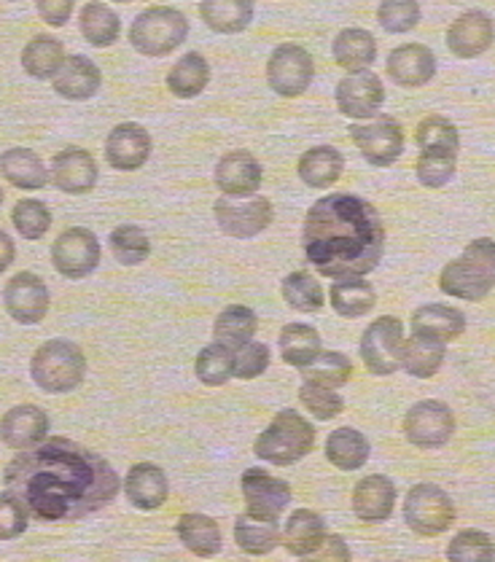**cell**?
Returning a JSON list of instances; mask_svg holds the SVG:
<instances>
[{
	"mask_svg": "<svg viewBox=\"0 0 495 562\" xmlns=\"http://www.w3.org/2000/svg\"><path fill=\"white\" fill-rule=\"evenodd\" d=\"M3 484L38 522H76L103 512L122 490L109 460L63 436L22 450L5 465Z\"/></svg>",
	"mask_w": 495,
	"mask_h": 562,
	"instance_id": "obj_1",
	"label": "cell"
},
{
	"mask_svg": "<svg viewBox=\"0 0 495 562\" xmlns=\"http://www.w3.org/2000/svg\"><path fill=\"white\" fill-rule=\"evenodd\" d=\"M302 245L324 278H363L383 261V218L378 207L348 191L320 196L304 218Z\"/></svg>",
	"mask_w": 495,
	"mask_h": 562,
	"instance_id": "obj_2",
	"label": "cell"
},
{
	"mask_svg": "<svg viewBox=\"0 0 495 562\" xmlns=\"http://www.w3.org/2000/svg\"><path fill=\"white\" fill-rule=\"evenodd\" d=\"M417 181L428 189H441L452 181L461 154V133L445 116H428L417 124Z\"/></svg>",
	"mask_w": 495,
	"mask_h": 562,
	"instance_id": "obj_3",
	"label": "cell"
},
{
	"mask_svg": "<svg viewBox=\"0 0 495 562\" xmlns=\"http://www.w3.org/2000/svg\"><path fill=\"white\" fill-rule=\"evenodd\" d=\"M495 285V243L482 240L469 243L463 256L452 259L441 269L439 289L447 296L463 299V302H480L493 291Z\"/></svg>",
	"mask_w": 495,
	"mask_h": 562,
	"instance_id": "obj_4",
	"label": "cell"
},
{
	"mask_svg": "<svg viewBox=\"0 0 495 562\" xmlns=\"http://www.w3.org/2000/svg\"><path fill=\"white\" fill-rule=\"evenodd\" d=\"M315 447V428L294 409L278 412L275 420L259 434L254 456L272 465H294Z\"/></svg>",
	"mask_w": 495,
	"mask_h": 562,
	"instance_id": "obj_5",
	"label": "cell"
},
{
	"mask_svg": "<svg viewBox=\"0 0 495 562\" xmlns=\"http://www.w3.org/2000/svg\"><path fill=\"white\" fill-rule=\"evenodd\" d=\"M87 358L70 339H49L33 352L30 376L44 393H70L83 382Z\"/></svg>",
	"mask_w": 495,
	"mask_h": 562,
	"instance_id": "obj_6",
	"label": "cell"
},
{
	"mask_svg": "<svg viewBox=\"0 0 495 562\" xmlns=\"http://www.w3.org/2000/svg\"><path fill=\"white\" fill-rule=\"evenodd\" d=\"M189 38V20L170 5L140 11L130 27V41L146 57H167Z\"/></svg>",
	"mask_w": 495,
	"mask_h": 562,
	"instance_id": "obj_7",
	"label": "cell"
},
{
	"mask_svg": "<svg viewBox=\"0 0 495 562\" xmlns=\"http://www.w3.org/2000/svg\"><path fill=\"white\" fill-rule=\"evenodd\" d=\"M404 522L423 538L441 536L455 522V504L439 484L420 482L404 498Z\"/></svg>",
	"mask_w": 495,
	"mask_h": 562,
	"instance_id": "obj_8",
	"label": "cell"
},
{
	"mask_svg": "<svg viewBox=\"0 0 495 562\" xmlns=\"http://www.w3.org/2000/svg\"><path fill=\"white\" fill-rule=\"evenodd\" d=\"M213 211L218 229L235 240L261 235L275 218V207L267 196H221Z\"/></svg>",
	"mask_w": 495,
	"mask_h": 562,
	"instance_id": "obj_9",
	"label": "cell"
},
{
	"mask_svg": "<svg viewBox=\"0 0 495 562\" xmlns=\"http://www.w3.org/2000/svg\"><path fill=\"white\" fill-rule=\"evenodd\" d=\"M404 323L393 315H383L367 326L361 337V361L378 376H391L402 369Z\"/></svg>",
	"mask_w": 495,
	"mask_h": 562,
	"instance_id": "obj_10",
	"label": "cell"
},
{
	"mask_svg": "<svg viewBox=\"0 0 495 562\" xmlns=\"http://www.w3.org/2000/svg\"><path fill=\"white\" fill-rule=\"evenodd\" d=\"M452 434H455V415L437 398L413 404L404 417V436L420 450H439L452 439Z\"/></svg>",
	"mask_w": 495,
	"mask_h": 562,
	"instance_id": "obj_11",
	"label": "cell"
},
{
	"mask_svg": "<svg viewBox=\"0 0 495 562\" xmlns=\"http://www.w3.org/2000/svg\"><path fill=\"white\" fill-rule=\"evenodd\" d=\"M350 137L361 157L374 167H391L404 154L402 124L393 116H374L369 124H356Z\"/></svg>",
	"mask_w": 495,
	"mask_h": 562,
	"instance_id": "obj_12",
	"label": "cell"
},
{
	"mask_svg": "<svg viewBox=\"0 0 495 562\" xmlns=\"http://www.w3.org/2000/svg\"><path fill=\"white\" fill-rule=\"evenodd\" d=\"M100 254L103 250H100L94 232L83 229V226H74V229H65L55 240L52 261H55V269L63 278L81 280L98 269Z\"/></svg>",
	"mask_w": 495,
	"mask_h": 562,
	"instance_id": "obj_13",
	"label": "cell"
},
{
	"mask_svg": "<svg viewBox=\"0 0 495 562\" xmlns=\"http://www.w3.org/2000/svg\"><path fill=\"white\" fill-rule=\"evenodd\" d=\"M315 74V65L310 52L304 46L283 44L272 52L267 63V81L270 89H275L280 98H300L304 89L310 87Z\"/></svg>",
	"mask_w": 495,
	"mask_h": 562,
	"instance_id": "obj_14",
	"label": "cell"
},
{
	"mask_svg": "<svg viewBox=\"0 0 495 562\" xmlns=\"http://www.w3.org/2000/svg\"><path fill=\"white\" fill-rule=\"evenodd\" d=\"M243 498H246V514L259 519H280V514L291 504V484L270 476L261 469H248L243 474Z\"/></svg>",
	"mask_w": 495,
	"mask_h": 562,
	"instance_id": "obj_15",
	"label": "cell"
},
{
	"mask_svg": "<svg viewBox=\"0 0 495 562\" xmlns=\"http://www.w3.org/2000/svg\"><path fill=\"white\" fill-rule=\"evenodd\" d=\"M5 313L22 326H35L49 313V289L33 272H20L3 289Z\"/></svg>",
	"mask_w": 495,
	"mask_h": 562,
	"instance_id": "obj_16",
	"label": "cell"
},
{
	"mask_svg": "<svg viewBox=\"0 0 495 562\" xmlns=\"http://www.w3.org/2000/svg\"><path fill=\"white\" fill-rule=\"evenodd\" d=\"M385 103V89L378 74L358 70L337 83V108L348 119H372Z\"/></svg>",
	"mask_w": 495,
	"mask_h": 562,
	"instance_id": "obj_17",
	"label": "cell"
},
{
	"mask_svg": "<svg viewBox=\"0 0 495 562\" xmlns=\"http://www.w3.org/2000/svg\"><path fill=\"white\" fill-rule=\"evenodd\" d=\"M46 434H49V417L41 406L20 404L5 412L0 420V441L16 452L41 445Z\"/></svg>",
	"mask_w": 495,
	"mask_h": 562,
	"instance_id": "obj_18",
	"label": "cell"
},
{
	"mask_svg": "<svg viewBox=\"0 0 495 562\" xmlns=\"http://www.w3.org/2000/svg\"><path fill=\"white\" fill-rule=\"evenodd\" d=\"M105 157H109V165L113 170H140L148 157H151V135L140 124H119V127L111 130L109 140H105Z\"/></svg>",
	"mask_w": 495,
	"mask_h": 562,
	"instance_id": "obj_19",
	"label": "cell"
},
{
	"mask_svg": "<svg viewBox=\"0 0 495 562\" xmlns=\"http://www.w3.org/2000/svg\"><path fill=\"white\" fill-rule=\"evenodd\" d=\"M98 161L83 148H63L52 159V181L65 194H89L98 183Z\"/></svg>",
	"mask_w": 495,
	"mask_h": 562,
	"instance_id": "obj_20",
	"label": "cell"
},
{
	"mask_svg": "<svg viewBox=\"0 0 495 562\" xmlns=\"http://www.w3.org/2000/svg\"><path fill=\"white\" fill-rule=\"evenodd\" d=\"M495 41V25L485 11H466L447 30V46L455 57L474 59L485 54Z\"/></svg>",
	"mask_w": 495,
	"mask_h": 562,
	"instance_id": "obj_21",
	"label": "cell"
},
{
	"mask_svg": "<svg viewBox=\"0 0 495 562\" xmlns=\"http://www.w3.org/2000/svg\"><path fill=\"white\" fill-rule=\"evenodd\" d=\"M265 172L259 159L248 151H232L218 159L216 187L224 196H254L261 189Z\"/></svg>",
	"mask_w": 495,
	"mask_h": 562,
	"instance_id": "obj_22",
	"label": "cell"
},
{
	"mask_svg": "<svg viewBox=\"0 0 495 562\" xmlns=\"http://www.w3.org/2000/svg\"><path fill=\"white\" fill-rule=\"evenodd\" d=\"M387 76L404 89H415L437 76V57L428 46L404 44L387 54Z\"/></svg>",
	"mask_w": 495,
	"mask_h": 562,
	"instance_id": "obj_23",
	"label": "cell"
},
{
	"mask_svg": "<svg viewBox=\"0 0 495 562\" xmlns=\"http://www.w3.org/2000/svg\"><path fill=\"white\" fill-rule=\"evenodd\" d=\"M124 495L140 512L162 509L167 495H170L167 474L157 463L133 465L127 471V476H124Z\"/></svg>",
	"mask_w": 495,
	"mask_h": 562,
	"instance_id": "obj_24",
	"label": "cell"
},
{
	"mask_svg": "<svg viewBox=\"0 0 495 562\" xmlns=\"http://www.w3.org/2000/svg\"><path fill=\"white\" fill-rule=\"evenodd\" d=\"M52 83H55V92L59 98L89 100L98 94L100 83H103V74H100L98 65L89 57H83V54H68Z\"/></svg>",
	"mask_w": 495,
	"mask_h": 562,
	"instance_id": "obj_25",
	"label": "cell"
},
{
	"mask_svg": "<svg viewBox=\"0 0 495 562\" xmlns=\"http://www.w3.org/2000/svg\"><path fill=\"white\" fill-rule=\"evenodd\" d=\"M396 509V484L383 474L363 476L353 490V512L363 522H385Z\"/></svg>",
	"mask_w": 495,
	"mask_h": 562,
	"instance_id": "obj_26",
	"label": "cell"
},
{
	"mask_svg": "<svg viewBox=\"0 0 495 562\" xmlns=\"http://www.w3.org/2000/svg\"><path fill=\"white\" fill-rule=\"evenodd\" d=\"M326 538V522L318 512L296 509L285 519L283 547L294 558H313Z\"/></svg>",
	"mask_w": 495,
	"mask_h": 562,
	"instance_id": "obj_27",
	"label": "cell"
},
{
	"mask_svg": "<svg viewBox=\"0 0 495 562\" xmlns=\"http://www.w3.org/2000/svg\"><path fill=\"white\" fill-rule=\"evenodd\" d=\"M0 172L11 187L22 191L44 189L52 178L38 154H33L30 148H9L0 154Z\"/></svg>",
	"mask_w": 495,
	"mask_h": 562,
	"instance_id": "obj_28",
	"label": "cell"
},
{
	"mask_svg": "<svg viewBox=\"0 0 495 562\" xmlns=\"http://www.w3.org/2000/svg\"><path fill=\"white\" fill-rule=\"evenodd\" d=\"M413 331L428 334V337L441 339L447 345L466 331V315L455 307H447V304H423L413 313Z\"/></svg>",
	"mask_w": 495,
	"mask_h": 562,
	"instance_id": "obj_29",
	"label": "cell"
},
{
	"mask_svg": "<svg viewBox=\"0 0 495 562\" xmlns=\"http://www.w3.org/2000/svg\"><path fill=\"white\" fill-rule=\"evenodd\" d=\"M334 63L345 68L348 74H358V70H369V65L378 59V44L374 35L361 27H348L334 38Z\"/></svg>",
	"mask_w": 495,
	"mask_h": 562,
	"instance_id": "obj_30",
	"label": "cell"
},
{
	"mask_svg": "<svg viewBox=\"0 0 495 562\" xmlns=\"http://www.w3.org/2000/svg\"><path fill=\"white\" fill-rule=\"evenodd\" d=\"M296 172L310 189H329L342 178L345 157L334 146H315L302 154Z\"/></svg>",
	"mask_w": 495,
	"mask_h": 562,
	"instance_id": "obj_31",
	"label": "cell"
},
{
	"mask_svg": "<svg viewBox=\"0 0 495 562\" xmlns=\"http://www.w3.org/2000/svg\"><path fill=\"white\" fill-rule=\"evenodd\" d=\"M445 363V342L441 339L428 337V334H415L404 339L402 345V369L417 380H428L434 376Z\"/></svg>",
	"mask_w": 495,
	"mask_h": 562,
	"instance_id": "obj_32",
	"label": "cell"
},
{
	"mask_svg": "<svg viewBox=\"0 0 495 562\" xmlns=\"http://www.w3.org/2000/svg\"><path fill=\"white\" fill-rule=\"evenodd\" d=\"M200 16L213 33H243L254 22V0H202Z\"/></svg>",
	"mask_w": 495,
	"mask_h": 562,
	"instance_id": "obj_33",
	"label": "cell"
},
{
	"mask_svg": "<svg viewBox=\"0 0 495 562\" xmlns=\"http://www.w3.org/2000/svg\"><path fill=\"white\" fill-rule=\"evenodd\" d=\"M176 533L196 558H216L221 552V528L216 519L205 514H181Z\"/></svg>",
	"mask_w": 495,
	"mask_h": 562,
	"instance_id": "obj_34",
	"label": "cell"
},
{
	"mask_svg": "<svg viewBox=\"0 0 495 562\" xmlns=\"http://www.w3.org/2000/svg\"><path fill=\"white\" fill-rule=\"evenodd\" d=\"M235 541L246 554L265 558V554L275 552L283 543V533L278 528V519H259L250 517V514H240L235 522Z\"/></svg>",
	"mask_w": 495,
	"mask_h": 562,
	"instance_id": "obj_35",
	"label": "cell"
},
{
	"mask_svg": "<svg viewBox=\"0 0 495 562\" xmlns=\"http://www.w3.org/2000/svg\"><path fill=\"white\" fill-rule=\"evenodd\" d=\"M369 456H372L369 439L356 428H337L331 430L329 439H326V458H329V463L337 465L339 471L363 469Z\"/></svg>",
	"mask_w": 495,
	"mask_h": 562,
	"instance_id": "obj_36",
	"label": "cell"
},
{
	"mask_svg": "<svg viewBox=\"0 0 495 562\" xmlns=\"http://www.w3.org/2000/svg\"><path fill=\"white\" fill-rule=\"evenodd\" d=\"M63 63L65 46L63 41L55 38V35H35V38L25 46V52H22V68H25L27 76H33V79L38 81L55 79L57 70L63 68Z\"/></svg>",
	"mask_w": 495,
	"mask_h": 562,
	"instance_id": "obj_37",
	"label": "cell"
},
{
	"mask_svg": "<svg viewBox=\"0 0 495 562\" xmlns=\"http://www.w3.org/2000/svg\"><path fill=\"white\" fill-rule=\"evenodd\" d=\"M256 328H259V318H256L254 310L246 307V304H232L216 318L213 342L237 350L256 337Z\"/></svg>",
	"mask_w": 495,
	"mask_h": 562,
	"instance_id": "obj_38",
	"label": "cell"
},
{
	"mask_svg": "<svg viewBox=\"0 0 495 562\" xmlns=\"http://www.w3.org/2000/svg\"><path fill=\"white\" fill-rule=\"evenodd\" d=\"M207 81H211V65L196 52L183 54L167 74V89L183 100L196 98L207 87Z\"/></svg>",
	"mask_w": 495,
	"mask_h": 562,
	"instance_id": "obj_39",
	"label": "cell"
},
{
	"mask_svg": "<svg viewBox=\"0 0 495 562\" xmlns=\"http://www.w3.org/2000/svg\"><path fill=\"white\" fill-rule=\"evenodd\" d=\"M378 294L363 278H342L331 283V307L342 318H363L372 313Z\"/></svg>",
	"mask_w": 495,
	"mask_h": 562,
	"instance_id": "obj_40",
	"label": "cell"
},
{
	"mask_svg": "<svg viewBox=\"0 0 495 562\" xmlns=\"http://www.w3.org/2000/svg\"><path fill=\"white\" fill-rule=\"evenodd\" d=\"M278 345L283 361L294 369L307 367V363L318 356L320 348H324V345H320V334L315 331L313 326H307V323H289V326L280 331Z\"/></svg>",
	"mask_w": 495,
	"mask_h": 562,
	"instance_id": "obj_41",
	"label": "cell"
},
{
	"mask_svg": "<svg viewBox=\"0 0 495 562\" xmlns=\"http://www.w3.org/2000/svg\"><path fill=\"white\" fill-rule=\"evenodd\" d=\"M81 35L92 46H113L122 33L119 16L105 3H87L79 14Z\"/></svg>",
	"mask_w": 495,
	"mask_h": 562,
	"instance_id": "obj_42",
	"label": "cell"
},
{
	"mask_svg": "<svg viewBox=\"0 0 495 562\" xmlns=\"http://www.w3.org/2000/svg\"><path fill=\"white\" fill-rule=\"evenodd\" d=\"M300 372L307 382H315V385H326V387H334V391H339V387L350 380V374H353V363H350V358L342 356V352L320 350L318 356L307 363V367L300 369Z\"/></svg>",
	"mask_w": 495,
	"mask_h": 562,
	"instance_id": "obj_43",
	"label": "cell"
},
{
	"mask_svg": "<svg viewBox=\"0 0 495 562\" xmlns=\"http://www.w3.org/2000/svg\"><path fill=\"white\" fill-rule=\"evenodd\" d=\"M109 243H111L113 256H116L124 267H135L151 256V240H148V235L140 229V226H133V224L119 226V229L111 232Z\"/></svg>",
	"mask_w": 495,
	"mask_h": 562,
	"instance_id": "obj_44",
	"label": "cell"
},
{
	"mask_svg": "<svg viewBox=\"0 0 495 562\" xmlns=\"http://www.w3.org/2000/svg\"><path fill=\"white\" fill-rule=\"evenodd\" d=\"M283 299L300 313H318L324 307V289L310 272H291L283 280Z\"/></svg>",
	"mask_w": 495,
	"mask_h": 562,
	"instance_id": "obj_45",
	"label": "cell"
},
{
	"mask_svg": "<svg viewBox=\"0 0 495 562\" xmlns=\"http://www.w3.org/2000/svg\"><path fill=\"white\" fill-rule=\"evenodd\" d=\"M232 356H235V350L224 348V345L218 342H211L207 348H202L194 363L196 380L205 382V385L211 387L224 385L229 376H235L232 374Z\"/></svg>",
	"mask_w": 495,
	"mask_h": 562,
	"instance_id": "obj_46",
	"label": "cell"
},
{
	"mask_svg": "<svg viewBox=\"0 0 495 562\" xmlns=\"http://www.w3.org/2000/svg\"><path fill=\"white\" fill-rule=\"evenodd\" d=\"M447 560L452 562H491L495 560L493 538L482 530H461L447 547Z\"/></svg>",
	"mask_w": 495,
	"mask_h": 562,
	"instance_id": "obj_47",
	"label": "cell"
},
{
	"mask_svg": "<svg viewBox=\"0 0 495 562\" xmlns=\"http://www.w3.org/2000/svg\"><path fill=\"white\" fill-rule=\"evenodd\" d=\"M11 221L25 240H41L49 232L52 213L41 200H20L11 213Z\"/></svg>",
	"mask_w": 495,
	"mask_h": 562,
	"instance_id": "obj_48",
	"label": "cell"
},
{
	"mask_svg": "<svg viewBox=\"0 0 495 562\" xmlns=\"http://www.w3.org/2000/svg\"><path fill=\"white\" fill-rule=\"evenodd\" d=\"M300 402L307 406V409L313 412V417H318V420H334V417L342 415L345 409L342 396H339L334 387L315 385V382L307 380H304L300 387Z\"/></svg>",
	"mask_w": 495,
	"mask_h": 562,
	"instance_id": "obj_49",
	"label": "cell"
},
{
	"mask_svg": "<svg viewBox=\"0 0 495 562\" xmlns=\"http://www.w3.org/2000/svg\"><path fill=\"white\" fill-rule=\"evenodd\" d=\"M272 363V352L267 345L261 342H250L243 345V348L235 350V356H232V374L237 376V380H256V376H261L270 369Z\"/></svg>",
	"mask_w": 495,
	"mask_h": 562,
	"instance_id": "obj_50",
	"label": "cell"
},
{
	"mask_svg": "<svg viewBox=\"0 0 495 562\" xmlns=\"http://www.w3.org/2000/svg\"><path fill=\"white\" fill-rule=\"evenodd\" d=\"M378 20L387 33H409L420 22V3L417 0H383L378 9Z\"/></svg>",
	"mask_w": 495,
	"mask_h": 562,
	"instance_id": "obj_51",
	"label": "cell"
},
{
	"mask_svg": "<svg viewBox=\"0 0 495 562\" xmlns=\"http://www.w3.org/2000/svg\"><path fill=\"white\" fill-rule=\"evenodd\" d=\"M30 514L20 498L11 490L0 493V541L22 536L27 530Z\"/></svg>",
	"mask_w": 495,
	"mask_h": 562,
	"instance_id": "obj_52",
	"label": "cell"
},
{
	"mask_svg": "<svg viewBox=\"0 0 495 562\" xmlns=\"http://www.w3.org/2000/svg\"><path fill=\"white\" fill-rule=\"evenodd\" d=\"M74 3L76 0H35L41 20L52 27L68 25L70 14H74Z\"/></svg>",
	"mask_w": 495,
	"mask_h": 562,
	"instance_id": "obj_53",
	"label": "cell"
},
{
	"mask_svg": "<svg viewBox=\"0 0 495 562\" xmlns=\"http://www.w3.org/2000/svg\"><path fill=\"white\" fill-rule=\"evenodd\" d=\"M313 558H320V560H350V549L345 547V541L339 536H326L324 543H320L318 552L313 554Z\"/></svg>",
	"mask_w": 495,
	"mask_h": 562,
	"instance_id": "obj_54",
	"label": "cell"
},
{
	"mask_svg": "<svg viewBox=\"0 0 495 562\" xmlns=\"http://www.w3.org/2000/svg\"><path fill=\"white\" fill-rule=\"evenodd\" d=\"M14 256H16L14 240H11V237L5 235L3 229H0V274H3L5 269L11 267V261H14Z\"/></svg>",
	"mask_w": 495,
	"mask_h": 562,
	"instance_id": "obj_55",
	"label": "cell"
},
{
	"mask_svg": "<svg viewBox=\"0 0 495 562\" xmlns=\"http://www.w3.org/2000/svg\"><path fill=\"white\" fill-rule=\"evenodd\" d=\"M0 205H3V191H0Z\"/></svg>",
	"mask_w": 495,
	"mask_h": 562,
	"instance_id": "obj_56",
	"label": "cell"
},
{
	"mask_svg": "<svg viewBox=\"0 0 495 562\" xmlns=\"http://www.w3.org/2000/svg\"><path fill=\"white\" fill-rule=\"evenodd\" d=\"M116 3H130V0H116Z\"/></svg>",
	"mask_w": 495,
	"mask_h": 562,
	"instance_id": "obj_57",
	"label": "cell"
},
{
	"mask_svg": "<svg viewBox=\"0 0 495 562\" xmlns=\"http://www.w3.org/2000/svg\"><path fill=\"white\" fill-rule=\"evenodd\" d=\"M11 3H16V0H11Z\"/></svg>",
	"mask_w": 495,
	"mask_h": 562,
	"instance_id": "obj_58",
	"label": "cell"
}]
</instances>
